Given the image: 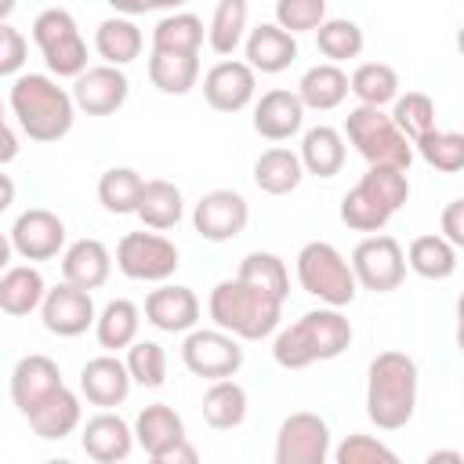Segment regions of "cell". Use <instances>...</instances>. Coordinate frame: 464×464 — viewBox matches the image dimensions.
<instances>
[{
	"mask_svg": "<svg viewBox=\"0 0 464 464\" xmlns=\"http://www.w3.org/2000/svg\"><path fill=\"white\" fill-rule=\"evenodd\" d=\"M130 431H134V442H138L145 453H160V450H167V446H174V442L185 439V420H181V413H174V406H167V402H149V406L134 417Z\"/></svg>",
	"mask_w": 464,
	"mask_h": 464,
	"instance_id": "27",
	"label": "cell"
},
{
	"mask_svg": "<svg viewBox=\"0 0 464 464\" xmlns=\"http://www.w3.org/2000/svg\"><path fill=\"white\" fill-rule=\"evenodd\" d=\"M276 464H330V424L312 410L283 417L276 431Z\"/></svg>",
	"mask_w": 464,
	"mask_h": 464,
	"instance_id": "12",
	"label": "cell"
},
{
	"mask_svg": "<svg viewBox=\"0 0 464 464\" xmlns=\"http://www.w3.org/2000/svg\"><path fill=\"white\" fill-rule=\"evenodd\" d=\"M442 239L450 246H464V199H450L442 210Z\"/></svg>",
	"mask_w": 464,
	"mask_h": 464,
	"instance_id": "49",
	"label": "cell"
},
{
	"mask_svg": "<svg viewBox=\"0 0 464 464\" xmlns=\"http://www.w3.org/2000/svg\"><path fill=\"white\" fill-rule=\"evenodd\" d=\"M203 47V22L192 11H174L163 14L152 25V51H167V54H199Z\"/></svg>",
	"mask_w": 464,
	"mask_h": 464,
	"instance_id": "36",
	"label": "cell"
},
{
	"mask_svg": "<svg viewBox=\"0 0 464 464\" xmlns=\"http://www.w3.org/2000/svg\"><path fill=\"white\" fill-rule=\"evenodd\" d=\"M14 156H18V134L7 123H0V167L11 163Z\"/></svg>",
	"mask_w": 464,
	"mask_h": 464,
	"instance_id": "51",
	"label": "cell"
},
{
	"mask_svg": "<svg viewBox=\"0 0 464 464\" xmlns=\"http://www.w3.org/2000/svg\"><path fill=\"white\" fill-rule=\"evenodd\" d=\"M7 239L11 250L25 261H51L65 246V221L47 207H29L14 218Z\"/></svg>",
	"mask_w": 464,
	"mask_h": 464,
	"instance_id": "14",
	"label": "cell"
},
{
	"mask_svg": "<svg viewBox=\"0 0 464 464\" xmlns=\"http://www.w3.org/2000/svg\"><path fill=\"white\" fill-rule=\"evenodd\" d=\"M181 362L203 381H232L243 366V348L221 330H188L181 341Z\"/></svg>",
	"mask_w": 464,
	"mask_h": 464,
	"instance_id": "11",
	"label": "cell"
},
{
	"mask_svg": "<svg viewBox=\"0 0 464 464\" xmlns=\"http://www.w3.org/2000/svg\"><path fill=\"white\" fill-rule=\"evenodd\" d=\"M11 112L18 116V127L29 141H58L72 130L76 105L65 87H58L47 72H22L11 83Z\"/></svg>",
	"mask_w": 464,
	"mask_h": 464,
	"instance_id": "3",
	"label": "cell"
},
{
	"mask_svg": "<svg viewBox=\"0 0 464 464\" xmlns=\"http://www.w3.org/2000/svg\"><path fill=\"white\" fill-rule=\"evenodd\" d=\"M301 170L304 174H315V178H334L341 174L344 167V138L337 127L330 123H319V127H308L301 134Z\"/></svg>",
	"mask_w": 464,
	"mask_h": 464,
	"instance_id": "25",
	"label": "cell"
},
{
	"mask_svg": "<svg viewBox=\"0 0 464 464\" xmlns=\"http://www.w3.org/2000/svg\"><path fill=\"white\" fill-rule=\"evenodd\" d=\"M315 47L330 65H341L348 58H359L362 51V29L352 18H326L315 29Z\"/></svg>",
	"mask_w": 464,
	"mask_h": 464,
	"instance_id": "43",
	"label": "cell"
},
{
	"mask_svg": "<svg viewBox=\"0 0 464 464\" xmlns=\"http://www.w3.org/2000/svg\"><path fill=\"white\" fill-rule=\"evenodd\" d=\"M130 94V80L123 76V69H112V65H87L76 80H72V105L87 116H112L116 109H123Z\"/></svg>",
	"mask_w": 464,
	"mask_h": 464,
	"instance_id": "15",
	"label": "cell"
},
{
	"mask_svg": "<svg viewBox=\"0 0 464 464\" xmlns=\"http://www.w3.org/2000/svg\"><path fill=\"white\" fill-rule=\"evenodd\" d=\"M134 214H138V218L145 221V228H152V232H167V228H174V225L181 221V214H185L181 188H178L174 181H163V178L145 181Z\"/></svg>",
	"mask_w": 464,
	"mask_h": 464,
	"instance_id": "30",
	"label": "cell"
},
{
	"mask_svg": "<svg viewBox=\"0 0 464 464\" xmlns=\"http://www.w3.org/2000/svg\"><path fill=\"white\" fill-rule=\"evenodd\" d=\"M352 276H355V286L362 290H373V294H392L402 286L406 279V257H402V246L395 236H366L355 243L352 250V261H348Z\"/></svg>",
	"mask_w": 464,
	"mask_h": 464,
	"instance_id": "10",
	"label": "cell"
},
{
	"mask_svg": "<svg viewBox=\"0 0 464 464\" xmlns=\"http://www.w3.org/2000/svg\"><path fill=\"white\" fill-rule=\"evenodd\" d=\"M326 22V0H279L276 4V25L290 36L319 29Z\"/></svg>",
	"mask_w": 464,
	"mask_h": 464,
	"instance_id": "47",
	"label": "cell"
},
{
	"mask_svg": "<svg viewBox=\"0 0 464 464\" xmlns=\"http://www.w3.org/2000/svg\"><path fill=\"white\" fill-rule=\"evenodd\" d=\"M348 91L359 98L366 109H384L399 98V72L388 62H362L348 76Z\"/></svg>",
	"mask_w": 464,
	"mask_h": 464,
	"instance_id": "34",
	"label": "cell"
},
{
	"mask_svg": "<svg viewBox=\"0 0 464 464\" xmlns=\"http://www.w3.org/2000/svg\"><path fill=\"white\" fill-rule=\"evenodd\" d=\"M80 392L91 406L112 410L130 395V373L116 355H94L80 370Z\"/></svg>",
	"mask_w": 464,
	"mask_h": 464,
	"instance_id": "21",
	"label": "cell"
},
{
	"mask_svg": "<svg viewBox=\"0 0 464 464\" xmlns=\"http://www.w3.org/2000/svg\"><path fill=\"white\" fill-rule=\"evenodd\" d=\"M11 254H14L11 250V239H7V232H0V276L11 268Z\"/></svg>",
	"mask_w": 464,
	"mask_h": 464,
	"instance_id": "54",
	"label": "cell"
},
{
	"mask_svg": "<svg viewBox=\"0 0 464 464\" xmlns=\"http://www.w3.org/2000/svg\"><path fill=\"white\" fill-rule=\"evenodd\" d=\"M25 54H29L25 36H22L14 25L0 22V76H22Z\"/></svg>",
	"mask_w": 464,
	"mask_h": 464,
	"instance_id": "48",
	"label": "cell"
},
{
	"mask_svg": "<svg viewBox=\"0 0 464 464\" xmlns=\"http://www.w3.org/2000/svg\"><path fill=\"white\" fill-rule=\"evenodd\" d=\"M392 123H395V130L410 141V145H417L424 134H431L435 130V102L424 94V91H406V94H399L395 102H392Z\"/></svg>",
	"mask_w": 464,
	"mask_h": 464,
	"instance_id": "39",
	"label": "cell"
},
{
	"mask_svg": "<svg viewBox=\"0 0 464 464\" xmlns=\"http://www.w3.org/2000/svg\"><path fill=\"white\" fill-rule=\"evenodd\" d=\"M413 152L428 163V167H435V170H442V174H457L460 167H464V134H457V130H431V134H424L417 145H413Z\"/></svg>",
	"mask_w": 464,
	"mask_h": 464,
	"instance_id": "44",
	"label": "cell"
},
{
	"mask_svg": "<svg viewBox=\"0 0 464 464\" xmlns=\"http://www.w3.org/2000/svg\"><path fill=\"white\" fill-rule=\"evenodd\" d=\"M58 388H65L62 370L47 355H22L11 370V402L22 417H29L44 399H51Z\"/></svg>",
	"mask_w": 464,
	"mask_h": 464,
	"instance_id": "18",
	"label": "cell"
},
{
	"mask_svg": "<svg viewBox=\"0 0 464 464\" xmlns=\"http://www.w3.org/2000/svg\"><path fill=\"white\" fill-rule=\"evenodd\" d=\"M203 420L218 431H232L246 420V392L236 381H214L203 392Z\"/></svg>",
	"mask_w": 464,
	"mask_h": 464,
	"instance_id": "38",
	"label": "cell"
},
{
	"mask_svg": "<svg viewBox=\"0 0 464 464\" xmlns=\"http://www.w3.org/2000/svg\"><path fill=\"white\" fill-rule=\"evenodd\" d=\"M0 123H4V105H0Z\"/></svg>",
	"mask_w": 464,
	"mask_h": 464,
	"instance_id": "57",
	"label": "cell"
},
{
	"mask_svg": "<svg viewBox=\"0 0 464 464\" xmlns=\"http://www.w3.org/2000/svg\"><path fill=\"white\" fill-rule=\"evenodd\" d=\"M410 199V178L395 167H366V174L341 196V221L352 232L377 236Z\"/></svg>",
	"mask_w": 464,
	"mask_h": 464,
	"instance_id": "5",
	"label": "cell"
},
{
	"mask_svg": "<svg viewBox=\"0 0 464 464\" xmlns=\"http://www.w3.org/2000/svg\"><path fill=\"white\" fill-rule=\"evenodd\" d=\"M138 326H141L138 304L127 301V297H116V301H109V304L98 312V319H94V337H98L102 348L120 352V348H130V344L138 341Z\"/></svg>",
	"mask_w": 464,
	"mask_h": 464,
	"instance_id": "33",
	"label": "cell"
},
{
	"mask_svg": "<svg viewBox=\"0 0 464 464\" xmlns=\"http://www.w3.org/2000/svg\"><path fill=\"white\" fill-rule=\"evenodd\" d=\"M44 464H72V460H65V457H54V460H44Z\"/></svg>",
	"mask_w": 464,
	"mask_h": 464,
	"instance_id": "56",
	"label": "cell"
},
{
	"mask_svg": "<svg viewBox=\"0 0 464 464\" xmlns=\"http://www.w3.org/2000/svg\"><path fill=\"white\" fill-rule=\"evenodd\" d=\"M254 91H257V72L239 58H225V62L210 65L203 76V98L214 112L246 109L254 102Z\"/></svg>",
	"mask_w": 464,
	"mask_h": 464,
	"instance_id": "17",
	"label": "cell"
},
{
	"mask_svg": "<svg viewBox=\"0 0 464 464\" xmlns=\"http://www.w3.org/2000/svg\"><path fill=\"white\" fill-rule=\"evenodd\" d=\"M297 283L304 294L319 297L326 308H344L359 294L348 257L326 239H312L297 250Z\"/></svg>",
	"mask_w": 464,
	"mask_h": 464,
	"instance_id": "6",
	"label": "cell"
},
{
	"mask_svg": "<svg viewBox=\"0 0 464 464\" xmlns=\"http://www.w3.org/2000/svg\"><path fill=\"white\" fill-rule=\"evenodd\" d=\"M355 152L370 163V167H395V170H410L413 163V145L395 130L392 116L384 109H366V105H355L348 116H344V134Z\"/></svg>",
	"mask_w": 464,
	"mask_h": 464,
	"instance_id": "7",
	"label": "cell"
},
{
	"mask_svg": "<svg viewBox=\"0 0 464 464\" xmlns=\"http://www.w3.org/2000/svg\"><path fill=\"white\" fill-rule=\"evenodd\" d=\"M145 319L163 334H188L199 323V297L192 286L160 283L145 297Z\"/></svg>",
	"mask_w": 464,
	"mask_h": 464,
	"instance_id": "19",
	"label": "cell"
},
{
	"mask_svg": "<svg viewBox=\"0 0 464 464\" xmlns=\"http://www.w3.org/2000/svg\"><path fill=\"white\" fill-rule=\"evenodd\" d=\"M40 319L47 326V334L54 337H80L94 326L98 312H94V297L80 286H69V283H58L44 294L40 301Z\"/></svg>",
	"mask_w": 464,
	"mask_h": 464,
	"instance_id": "16",
	"label": "cell"
},
{
	"mask_svg": "<svg viewBox=\"0 0 464 464\" xmlns=\"http://www.w3.org/2000/svg\"><path fill=\"white\" fill-rule=\"evenodd\" d=\"M181 265L178 246L160 232H127L116 243V268L138 283H167Z\"/></svg>",
	"mask_w": 464,
	"mask_h": 464,
	"instance_id": "9",
	"label": "cell"
},
{
	"mask_svg": "<svg viewBox=\"0 0 464 464\" xmlns=\"http://www.w3.org/2000/svg\"><path fill=\"white\" fill-rule=\"evenodd\" d=\"M424 464H464V457L457 450H435L424 457Z\"/></svg>",
	"mask_w": 464,
	"mask_h": 464,
	"instance_id": "52",
	"label": "cell"
},
{
	"mask_svg": "<svg viewBox=\"0 0 464 464\" xmlns=\"http://www.w3.org/2000/svg\"><path fill=\"white\" fill-rule=\"evenodd\" d=\"M149 80L163 94H188L199 80V54H167L152 51L149 54Z\"/></svg>",
	"mask_w": 464,
	"mask_h": 464,
	"instance_id": "37",
	"label": "cell"
},
{
	"mask_svg": "<svg viewBox=\"0 0 464 464\" xmlns=\"http://www.w3.org/2000/svg\"><path fill=\"white\" fill-rule=\"evenodd\" d=\"M417 410V362L406 352H377L366 370V417L381 431H399Z\"/></svg>",
	"mask_w": 464,
	"mask_h": 464,
	"instance_id": "2",
	"label": "cell"
},
{
	"mask_svg": "<svg viewBox=\"0 0 464 464\" xmlns=\"http://www.w3.org/2000/svg\"><path fill=\"white\" fill-rule=\"evenodd\" d=\"M80 424H83V410H80V399H76L69 388H58L51 399H44V402L29 413V428H33L40 439H65V435H72Z\"/></svg>",
	"mask_w": 464,
	"mask_h": 464,
	"instance_id": "31",
	"label": "cell"
},
{
	"mask_svg": "<svg viewBox=\"0 0 464 464\" xmlns=\"http://www.w3.org/2000/svg\"><path fill=\"white\" fill-rule=\"evenodd\" d=\"M352 344V323L341 308H312L294 319L272 341V359L283 370H304L312 362H330Z\"/></svg>",
	"mask_w": 464,
	"mask_h": 464,
	"instance_id": "1",
	"label": "cell"
},
{
	"mask_svg": "<svg viewBox=\"0 0 464 464\" xmlns=\"http://www.w3.org/2000/svg\"><path fill=\"white\" fill-rule=\"evenodd\" d=\"M109 272H112V254H109V246L102 239L83 236V239L69 243L65 254H62V283L80 286L87 294L98 290L109 279Z\"/></svg>",
	"mask_w": 464,
	"mask_h": 464,
	"instance_id": "23",
	"label": "cell"
},
{
	"mask_svg": "<svg viewBox=\"0 0 464 464\" xmlns=\"http://www.w3.org/2000/svg\"><path fill=\"white\" fill-rule=\"evenodd\" d=\"M11 203H14V181H11V178L0 170V214H4Z\"/></svg>",
	"mask_w": 464,
	"mask_h": 464,
	"instance_id": "53",
	"label": "cell"
},
{
	"mask_svg": "<svg viewBox=\"0 0 464 464\" xmlns=\"http://www.w3.org/2000/svg\"><path fill=\"white\" fill-rule=\"evenodd\" d=\"M246 221H250V207L236 188H210L199 196V203L192 210V228L207 243H228L236 236H243Z\"/></svg>",
	"mask_w": 464,
	"mask_h": 464,
	"instance_id": "13",
	"label": "cell"
},
{
	"mask_svg": "<svg viewBox=\"0 0 464 464\" xmlns=\"http://www.w3.org/2000/svg\"><path fill=\"white\" fill-rule=\"evenodd\" d=\"M149 464H199V453L188 439H181V442H174L160 453H149Z\"/></svg>",
	"mask_w": 464,
	"mask_h": 464,
	"instance_id": "50",
	"label": "cell"
},
{
	"mask_svg": "<svg viewBox=\"0 0 464 464\" xmlns=\"http://www.w3.org/2000/svg\"><path fill=\"white\" fill-rule=\"evenodd\" d=\"M80 446H83V453H87L94 464H120V460H127L130 450H134V431H130V424H127L120 413L102 410V413H94V417L83 424Z\"/></svg>",
	"mask_w": 464,
	"mask_h": 464,
	"instance_id": "20",
	"label": "cell"
},
{
	"mask_svg": "<svg viewBox=\"0 0 464 464\" xmlns=\"http://www.w3.org/2000/svg\"><path fill=\"white\" fill-rule=\"evenodd\" d=\"M246 36V0H221L214 7L207 44L214 54H232Z\"/></svg>",
	"mask_w": 464,
	"mask_h": 464,
	"instance_id": "42",
	"label": "cell"
},
{
	"mask_svg": "<svg viewBox=\"0 0 464 464\" xmlns=\"http://www.w3.org/2000/svg\"><path fill=\"white\" fill-rule=\"evenodd\" d=\"M127 373H130V384H141V388H160L167 381V352L163 344L156 341H134L127 348V359H123Z\"/></svg>",
	"mask_w": 464,
	"mask_h": 464,
	"instance_id": "45",
	"label": "cell"
},
{
	"mask_svg": "<svg viewBox=\"0 0 464 464\" xmlns=\"http://www.w3.org/2000/svg\"><path fill=\"white\" fill-rule=\"evenodd\" d=\"M402 257H406V268H413L420 279H431V283L450 279L457 272V246H450L439 232L417 236Z\"/></svg>",
	"mask_w": 464,
	"mask_h": 464,
	"instance_id": "35",
	"label": "cell"
},
{
	"mask_svg": "<svg viewBox=\"0 0 464 464\" xmlns=\"http://www.w3.org/2000/svg\"><path fill=\"white\" fill-rule=\"evenodd\" d=\"M236 279H239V283H250V286H257V290H265V294H272L276 301H286V294H290V272H286L283 257H276V254H268V250L246 254V257L239 261Z\"/></svg>",
	"mask_w": 464,
	"mask_h": 464,
	"instance_id": "41",
	"label": "cell"
},
{
	"mask_svg": "<svg viewBox=\"0 0 464 464\" xmlns=\"http://www.w3.org/2000/svg\"><path fill=\"white\" fill-rule=\"evenodd\" d=\"M297 102L301 109H315V112H330L348 98V72L341 65L319 62L312 69H304L301 83H297Z\"/></svg>",
	"mask_w": 464,
	"mask_h": 464,
	"instance_id": "26",
	"label": "cell"
},
{
	"mask_svg": "<svg viewBox=\"0 0 464 464\" xmlns=\"http://www.w3.org/2000/svg\"><path fill=\"white\" fill-rule=\"evenodd\" d=\"M304 170H301V160L294 149H283V145H272L265 149L257 160H254V185L268 196H286L301 185Z\"/></svg>",
	"mask_w": 464,
	"mask_h": 464,
	"instance_id": "29",
	"label": "cell"
},
{
	"mask_svg": "<svg viewBox=\"0 0 464 464\" xmlns=\"http://www.w3.org/2000/svg\"><path fill=\"white\" fill-rule=\"evenodd\" d=\"M141 188H145V178L134 167H109L98 178V203L109 214H134Z\"/></svg>",
	"mask_w": 464,
	"mask_h": 464,
	"instance_id": "40",
	"label": "cell"
},
{
	"mask_svg": "<svg viewBox=\"0 0 464 464\" xmlns=\"http://www.w3.org/2000/svg\"><path fill=\"white\" fill-rule=\"evenodd\" d=\"M33 44L40 47L54 76H80L87 69V44L76 29V18L65 7H44L33 18Z\"/></svg>",
	"mask_w": 464,
	"mask_h": 464,
	"instance_id": "8",
	"label": "cell"
},
{
	"mask_svg": "<svg viewBox=\"0 0 464 464\" xmlns=\"http://www.w3.org/2000/svg\"><path fill=\"white\" fill-rule=\"evenodd\" d=\"M301 123H304V109H301L297 94L286 91V87L265 91L254 105V130L265 141H286L301 130Z\"/></svg>",
	"mask_w": 464,
	"mask_h": 464,
	"instance_id": "22",
	"label": "cell"
},
{
	"mask_svg": "<svg viewBox=\"0 0 464 464\" xmlns=\"http://www.w3.org/2000/svg\"><path fill=\"white\" fill-rule=\"evenodd\" d=\"M334 464H402L399 453L381 442L377 435H362V431H352L337 442L334 450Z\"/></svg>",
	"mask_w": 464,
	"mask_h": 464,
	"instance_id": "46",
	"label": "cell"
},
{
	"mask_svg": "<svg viewBox=\"0 0 464 464\" xmlns=\"http://www.w3.org/2000/svg\"><path fill=\"white\" fill-rule=\"evenodd\" d=\"M207 312L214 319V326L236 341H265L279 330L283 319V301H276L272 294L239 283V279H221L210 290Z\"/></svg>",
	"mask_w": 464,
	"mask_h": 464,
	"instance_id": "4",
	"label": "cell"
},
{
	"mask_svg": "<svg viewBox=\"0 0 464 464\" xmlns=\"http://www.w3.org/2000/svg\"><path fill=\"white\" fill-rule=\"evenodd\" d=\"M44 294H47V283H44L40 268H33V265H11L0 276V312L4 315L22 319V315L36 312Z\"/></svg>",
	"mask_w": 464,
	"mask_h": 464,
	"instance_id": "28",
	"label": "cell"
},
{
	"mask_svg": "<svg viewBox=\"0 0 464 464\" xmlns=\"http://www.w3.org/2000/svg\"><path fill=\"white\" fill-rule=\"evenodd\" d=\"M246 65L254 72H283L297 58V36L283 33L276 22H261L246 33Z\"/></svg>",
	"mask_w": 464,
	"mask_h": 464,
	"instance_id": "24",
	"label": "cell"
},
{
	"mask_svg": "<svg viewBox=\"0 0 464 464\" xmlns=\"http://www.w3.org/2000/svg\"><path fill=\"white\" fill-rule=\"evenodd\" d=\"M141 44H145V36H141V29H138V22H130V18H105V22H98V29H94V51L105 58V65H112V69H123L127 62H134L138 54H141Z\"/></svg>",
	"mask_w": 464,
	"mask_h": 464,
	"instance_id": "32",
	"label": "cell"
},
{
	"mask_svg": "<svg viewBox=\"0 0 464 464\" xmlns=\"http://www.w3.org/2000/svg\"><path fill=\"white\" fill-rule=\"evenodd\" d=\"M11 11H14V0H0V22H7Z\"/></svg>",
	"mask_w": 464,
	"mask_h": 464,
	"instance_id": "55",
	"label": "cell"
}]
</instances>
